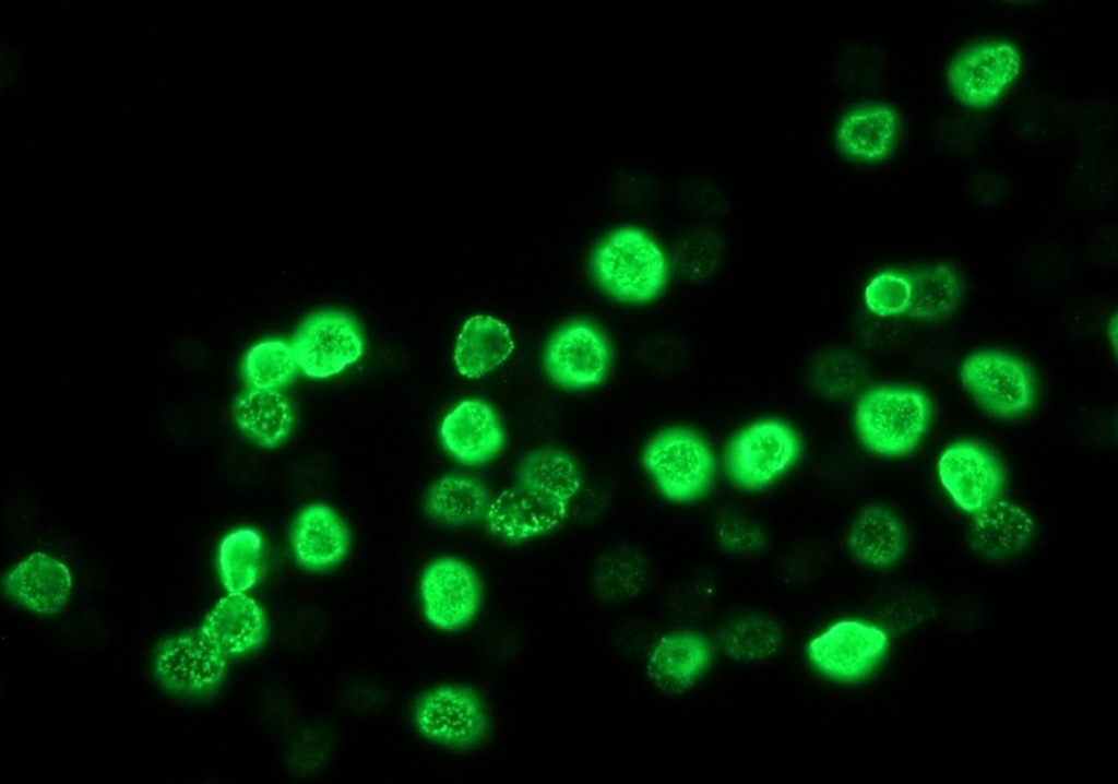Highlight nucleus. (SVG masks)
<instances>
[{"instance_id":"obj_1","label":"nucleus","mask_w":1118,"mask_h":784,"mask_svg":"<svg viewBox=\"0 0 1118 784\" xmlns=\"http://www.w3.org/2000/svg\"><path fill=\"white\" fill-rule=\"evenodd\" d=\"M932 409L928 396L911 387L883 385L858 400L855 426L863 444L883 456L913 452L926 433Z\"/></svg>"},{"instance_id":"obj_2","label":"nucleus","mask_w":1118,"mask_h":784,"mask_svg":"<svg viewBox=\"0 0 1118 784\" xmlns=\"http://www.w3.org/2000/svg\"><path fill=\"white\" fill-rule=\"evenodd\" d=\"M592 269L598 285L623 302L651 301L668 277L667 262L659 247L633 227L610 234L595 250Z\"/></svg>"},{"instance_id":"obj_3","label":"nucleus","mask_w":1118,"mask_h":784,"mask_svg":"<svg viewBox=\"0 0 1118 784\" xmlns=\"http://www.w3.org/2000/svg\"><path fill=\"white\" fill-rule=\"evenodd\" d=\"M642 462L664 497L689 502L702 497L715 473L709 443L688 428H669L645 446Z\"/></svg>"},{"instance_id":"obj_4","label":"nucleus","mask_w":1118,"mask_h":784,"mask_svg":"<svg viewBox=\"0 0 1118 784\" xmlns=\"http://www.w3.org/2000/svg\"><path fill=\"white\" fill-rule=\"evenodd\" d=\"M799 453L800 441L790 427L778 420H761L729 440L724 455L725 471L738 487L758 490L789 468Z\"/></svg>"},{"instance_id":"obj_5","label":"nucleus","mask_w":1118,"mask_h":784,"mask_svg":"<svg viewBox=\"0 0 1118 784\" xmlns=\"http://www.w3.org/2000/svg\"><path fill=\"white\" fill-rule=\"evenodd\" d=\"M960 378L975 401L994 416H1021L1036 399L1035 379L1028 366L1002 352L970 355L961 365Z\"/></svg>"},{"instance_id":"obj_6","label":"nucleus","mask_w":1118,"mask_h":784,"mask_svg":"<svg viewBox=\"0 0 1118 784\" xmlns=\"http://www.w3.org/2000/svg\"><path fill=\"white\" fill-rule=\"evenodd\" d=\"M414 720L427 738L453 748H471L484 741L489 718L481 696L471 687L443 685L419 696Z\"/></svg>"},{"instance_id":"obj_7","label":"nucleus","mask_w":1118,"mask_h":784,"mask_svg":"<svg viewBox=\"0 0 1118 784\" xmlns=\"http://www.w3.org/2000/svg\"><path fill=\"white\" fill-rule=\"evenodd\" d=\"M292 347L298 367L311 378H328L356 363L364 353L358 323L338 310L307 317L297 329Z\"/></svg>"},{"instance_id":"obj_8","label":"nucleus","mask_w":1118,"mask_h":784,"mask_svg":"<svg viewBox=\"0 0 1118 784\" xmlns=\"http://www.w3.org/2000/svg\"><path fill=\"white\" fill-rule=\"evenodd\" d=\"M1020 69L1021 57L1014 45L985 41L968 47L951 61L948 83L962 104L987 108L1016 79Z\"/></svg>"},{"instance_id":"obj_9","label":"nucleus","mask_w":1118,"mask_h":784,"mask_svg":"<svg viewBox=\"0 0 1118 784\" xmlns=\"http://www.w3.org/2000/svg\"><path fill=\"white\" fill-rule=\"evenodd\" d=\"M888 642L887 633L875 625L843 620L816 637L808 645V655L824 674L854 681L875 669Z\"/></svg>"},{"instance_id":"obj_10","label":"nucleus","mask_w":1118,"mask_h":784,"mask_svg":"<svg viewBox=\"0 0 1118 784\" xmlns=\"http://www.w3.org/2000/svg\"><path fill=\"white\" fill-rule=\"evenodd\" d=\"M938 476L952 501L974 514L998 499L1004 488V471L998 459L973 441H959L943 450Z\"/></svg>"},{"instance_id":"obj_11","label":"nucleus","mask_w":1118,"mask_h":784,"mask_svg":"<svg viewBox=\"0 0 1118 784\" xmlns=\"http://www.w3.org/2000/svg\"><path fill=\"white\" fill-rule=\"evenodd\" d=\"M420 592L428 621L442 630L467 626L481 603V583L476 571L453 557L437 559L421 578Z\"/></svg>"},{"instance_id":"obj_12","label":"nucleus","mask_w":1118,"mask_h":784,"mask_svg":"<svg viewBox=\"0 0 1118 784\" xmlns=\"http://www.w3.org/2000/svg\"><path fill=\"white\" fill-rule=\"evenodd\" d=\"M554 383L567 390L599 384L610 368V351L602 334L583 322L571 323L552 335L544 355Z\"/></svg>"},{"instance_id":"obj_13","label":"nucleus","mask_w":1118,"mask_h":784,"mask_svg":"<svg viewBox=\"0 0 1118 784\" xmlns=\"http://www.w3.org/2000/svg\"><path fill=\"white\" fill-rule=\"evenodd\" d=\"M567 518L568 503L516 483L490 501L484 520L492 535L520 544L555 531Z\"/></svg>"},{"instance_id":"obj_14","label":"nucleus","mask_w":1118,"mask_h":784,"mask_svg":"<svg viewBox=\"0 0 1118 784\" xmlns=\"http://www.w3.org/2000/svg\"><path fill=\"white\" fill-rule=\"evenodd\" d=\"M440 438L453 458L469 466L493 460L506 442L497 413L481 400H465L457 404L443 418Z\"/></svg>"},{"instance_id":"obj_15","label":"nucleus","mask_w":1118,"mask_h":784,"mask_svg":"<svg viewBox=\"0 0 1118 784\" xmlns=\"http://www.w3.org/2000/svg\"><path fill=\"white\" fill-rule=\"evenodd\" d=\"M226 658L202 634L177 637L159 648L155 673L166 688L197 693L213 688L221 680Z\"/></svg>"},{"instance_id":"obj_16","label":"nucleus","mask_w":1118,"mask_h":784,"mask_svg":"<svg viewBox=\"0 0 1118 784\" xmlns=\"http://www.w3.org/2000/svg\"><path fill=\"white\" fill-rule=\"evenodd\" d=\"M1035 534L1036 523L1028 511L998 498L972 515L968 544L986 559L1002 560L1023 551Z\"/></svg>"},{"instance_id":"obj_17","label":"nucleus","mask_w":1118,"mask_h":784,"mask_svg":"<svg viewBox=\"0 0 1118 784\" xmlns=\"http://www.w3.org/2000/svg\"><path fill=\"white\" fill-rule=\"evenodd\" d=\"M705 638L692 632L663 637L652 649L646 673L653 685L666 693H680L691 687L711 661Z\"/></svg>"},{"instance_id":"obj_18","label":"nucleus","mask_w":1118,"mask_h":784,"mask_svg":"<svg viewBox=\"0 0 1118 784\" xmlns=\"http://www.w3.org/2000/svg\"><path fill=\"white\" fill-rule=\"evenodd\" d=\"M4 590L27 608L50 615L66 605L71 591V575L62 562L35 553L7 575Z\"/></svg>"},{"instance_id":"obj_19","label":"nucleus","mask_w":1118,"mask_h":784,"mask_svg":"<svg viewBox=\"0 0 1118 784\" xmlns=\"http://www.w3.org/2000/svg\"><path fill=\"white\" fill-rule=\"evenodd\" d=\"M265 632L263 610L243 593H229L223 597L201 627V634L226 657L255 648Z\"/></svg>"},{"instance_id":"obj_20","label":"nucleus","mask_w":1118,"mask_h":784,"mask_svg":"<svg viewBox=\"0 0 1118 784\" xmlns=\"http://www.w3.org/2000/svg\"><path fill=\"white\" fill-rule=\"evenodd\" d=\"M349 534L344 521L330 507L312 504L296 518L292 546L297 561L312 570L340 562L347 553Z\"/></svg>"},{"instance_id":"obj_21","label":"nucleus","mask_w":1118,"mask_h":784,"mask_svg":"<svg viewBox=\"0 0 1118 784\" xmlns=\"http://www.w3.org/2000/svg\"><path fill=\"white\" fill-rule=\"evenodd\" d=\"M900 130L897 112L877 104L847 112L836 129V144L852 159L875 163L893 150Z\"/></svg>"},{"instance_id":"obj_22","label":"nucleus","mask_w":1118,"mask_h":784,"mask_svg":"<svg viewBox=\"0 0 1118 784\" xmlns=\"http://www.w3.org/2000/svg\"><path fill=\"white\" fill-rule=\"evenodd\" d=\"M514 349L510 329L487 314L468 318L454 346V364L465 378H480L504 363Z\"/></svg>"},{"instance_id":"obj_23","label":"nucleus","mask_w":1118,"mask_h":784,"mask_svg":"<svg viewBox=\"0 0 1118 784\" xmlns=\"http://www.w3.org/2000/svg\"><path fill=\"white\" fill-rule=\"evenodd\" d=\"M847 545L861 562L876 568L891 567L905 551V528L890 509L868 506L853 521Z\"/></svg>"},{"instance_id":"obj_24","label":"nucleus","mask_w":1118,"mask_h":784,"mask_svg":"<svg viewBox=\"0 0 1118 784\" xmlns=\"http://www.w3.org/2000/svg\"><path fill=\"white\" fill-rule=\"evenodd\" d=\"M234 415L245 435L267 448L283 442L295 421L290 401L278 390L250 388L238 396Z\"/></svg>"},{"instance_id":"obj_25","label":"nucleus","mask_w":1118,"mask_h":784,"mask_svg":"<svg viewBox=\"0 0 1118 784\" xmlns=\"http://www.w3.org/2000/svg\"><path fill=\"white\" fill-rule=\"evenodd\" d=\"M516 478L519 484L568 504L582 486V473L574 458L554 447L538 448L523 455Z\"/></svg>"},{"instance_id":"obj_26","label":"nucleus","mask_w":1118,"mask_h":784,"mask_svg":"<svg viewBox=\"0 0 1118 784\" xmlns=\"http://www.w3.org/2000/svg\"><path fill=\"white\" fill-rule=\"evenodd\" d=\"M490 501V494L479 479L464 474H449L429 488L425 504L436 520L463 525L484 519Z\"/></svg>"},{"instance_id":"obj_27","label":"nucleus","mask_w":1118,"mask_h":784,"mask_svg":"<svg viewBox=\"0 0 1118 784\" xmlns=\"http://www.w3.org/2000/svg\"><path fill=\"white\" fill-rule=\"evenodd\" d=\"M912 284L906 314L930 321L950 314L958 306L962 285L956 272L947 264L919 268L908 273Z\"/></svg>"},{"instance_id":"obj_28","label":"nucleus","mask_w":1118,"mask_h":784,"mask_svg":"<svg viewBox=\"0 0 1118 784\" xmlns=\"http://www.w3.org/2000/svg\"><path fill=\"white\" fill-rule=\"evenodd\" d=\"M719 639L724 650L735 660L761 661L772 656L780 648V627L761 615L737 616L722 628Z\"/></svg>"},{"instance_id":"obj_29","label":"nucleus","mask_w":1118,"mask_h":784,"mask_svg":"<svg viewBox=\"0 0 1118 784\" xmlns=\"http://www.w3.org/2000/svg\"><path fill=\"white\" fill-rule=\"evenodd\" d=\"M262 555L260 534L240 528L228 534L219 546V571L229 593H243L258 580Z\"/></svg>"},{"instance_id":"obj_30","label":"nucleus","mask_w":1118,"mask_h":784,"mask_svg":"<svg viewBox=\"0 0 1118 784\" xmlns=\"http://www.w3.org/2000/svg\"><path fill=\"white\" fill-rule=\"evenodd\" d=\"M292 345L269 340L252 346L243 359V375L249 387L278 390L287 385L298 370Z\"/></svg>"},{"instance_id":"obj_31","label":"nucleus","mask_w":1118,"mask_h":784,"mask_svg":"<svg viewBox=\"0 0 1118 784\" xmlns=\"http://www.w3.org/2000/svg\"><path fill=\"white\" fill-rule=\"evenodd\" d=\"M645 578L644 558L630 548H619L602 557L594 573L598 594L615 602H622L638 594Z\"/></svg>"},{"instance_id":"obj_32","label":"nucleus","mask_w":1118,"mask_h":784,"mask_svg":"<svg viewBox=\"0 0 1118 784\" xmlns=\"http://www.w3.org/2000/svg\"><path fill=\"white\" fill-rule=\"evenodd\" d=\"M912 294L908 273L885 271L876 275L865 289L868 309L878 316L906 313Z\"/></svg>"},{"instance_id":"obj_33","label":"nucleus","mask_w":1118,"mask_h":784,"mask_svg":"<svg viewBox=\"0 0 1118 784\" xmlns=\"http://www.w3.org/2000/svg\"><path fill=\"white\" fill-rule=\"evenodd\" d=\"M715 534L724 549L736 554H756L768 544L765 532L757 523L733 511L718 515Z\"/></svg>"}]
</instances>
